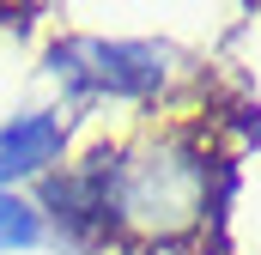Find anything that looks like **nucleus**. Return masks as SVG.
<instances>
[{
    "instance_id": "obj_1",
    "label": "nucleus",
    "mask_w": 261,
    "mask_h": 255,
    "mask_svg": "<svg viewBox=\"0 0 261 255\" xmlns=\"http://www.w3.org/2000/svg\"><path fill=\"white\" fill-rule=\"evenodd\" d=\"M49 73L67 97H152L164 85V49L158 43H103V37H73L49 55Z\"/></svg>"
},
{
    "instance_id": "obj_2",
    "label": "nucleus",
    "mask_w": 261,
    "mask_h": 255,
    "mask_svg": "<svg viewBox=\"0 0 261 255\" xmlns=\"http://www.w3.org/2000/svg\"><path fill=\"white\" fill-rule=\"evenodd\" d=\"M67 110H18L0 122V189H37L67 158Z\"/></svg>"
},
{
    "instance_id": "obj_3",
    "label": "nucleus",
    "mask_w": 261,
    "mask_h": 255,
    "mask_svg": "<svg viewBox=\"0 0 261 255\" xmlns=\"http://www.w3.org/2000/svg\"><path fill=\"white\" fill-rule=\"evenodd\" d=\"M49 249V219L24 189H0V255H37Z\"/></svg>"
}]
</instances>
